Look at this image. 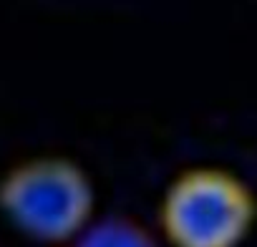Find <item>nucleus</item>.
<instances>
[{"mask_svg": "<svg viewBox=\"0 0 257 247\" xmlns=\"http://www.w3.org/2000/svg\"><path fill=\"white\" fill-rule=\"evenodd\" d=\"M0 209L26 237L68 244L93 222L96 189L81 164L68 157L43 154L16 164L3 177Z\"/></svg>", "mask_w": 257, "mask_h": 247, "instance_id": "nucleus-1", "label": "nucleus"}, {"mask_svg": "<svg viewBox=\"0 0 257 247\" xmlns=\"http://www.w3.org/2000/svg\"><path fill=\"white\" fill-rule=\"evenodd\" d=\"M254 222L252 189L222 167L179 172L159 204V229L169 247H239Z\"/></svg>", "mask_w": 257, "mask_h": 247, "instance_id": "nucleus-2", "label": "nucleus"}, {"mask_svg": "<svg viewBox=\"0 0 257 247\" xmlns=\"http://www.w3.org/2000/svg\"><path fill=\"white\" fill-rule=\"evenodd\" d=\"M68 247H159L154 232L126 214L93 217Z\"/></svg>", "mask_w": 257, "mask_h": 247, "instance_id": "nucleus-3", "label": "nucleus"}]
</instances>
